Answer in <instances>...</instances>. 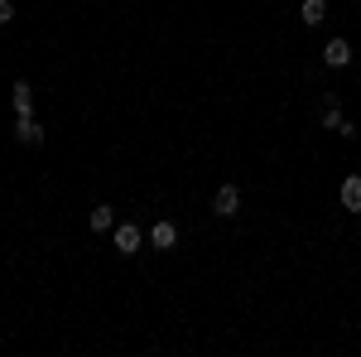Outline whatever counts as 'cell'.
Here are the masks:
<instances>
[{"label":"cell","instance_id":"obj_1","mask_svg":"<svg viewBox=\"0 0 361 357\" xmlns=\"http://www.w3.org/2000/svg\"><path fill=\"white\" fill-rule=\"evenodd\" d=\"M212 213H217V218H236V213H241V189H236V184H222V189L212 193Z\"/></svg>","mask_w":361,"mask_h":357},{"label":"cell","instance_id":"obj_2","mask_svg":"<svg viewBox=\"0 0 361 357\" xmlns=\"http://www.w3.org/2000/svg\"><path fill=\"white\" fill-rule=\"evenodd\" d=\"M111 242H116V251H121V256H135L140 242H145V232H140L135 222H121V227H111Z\"/></svg>","mask_w":361,"mask_h":357},{"label":"cell","instance_id":"obj_3","mask_svg":"<svg viewBox=\"0 0 361 357\" xmlns=\"http://www.w3.org/2000/svg\"><path fill=\"white\" fill-rule=\"evenodd\" d=\"M149 247H159V251H173L178 247V227H173V222H154V227H149Z\"/></svg>","mask_w":361,"mask_h":357},{"label":"cell","instance_id":"obj_4","mask_svg":"<svg viewBox=\"0 0 361 357\" xmlns=\"http://www.w3.org/2000/svg\"><path fill=\"white\" fill-rule=\"evenodd\" d=\"M323 63H328V68H347V63H352V44H347V39H328V44H323Z\"/></svg>","mask_w":361,"mask_h":357},{"label":"cell","instance_id":"obj_5","mask_svg":"<svg viewBox=\"0 0 361 357\" xmlns=\"http://www.w3.org/2000/svg\"><path fill=\"white\" fill-rule=\"evenodd\" d=\"M15 136H20V145H44V126L34 116H15Z\"/></svg>","mask_w":361,"mask_h":357},{"label":"cell","instance_id":"obj_6","mask_svg":"<svg viewBox=\"0 0 361 357\" xmlns=\"http://www.w3.org/2000/svg\"><path fill=\"white\" fill-rule=\"evenodd\" d=\"M342 208L347 213H361V174H347L342 179Z\"/></svg>","mask_w":361,"mask_h":357},{"label":"cell","instance_id":"obj_7","mask_svg":"<svg viewBox=\"0 0 361 357\" xmlns=\"http://www.w3.org/2000/svg\"><path fill=\"white\" fill-rule=\"evenodd\" d=\"M299 20H304V25H323V20H328V0H304Z\"/></svg>","mask_w":361,"mask_h":357},{"label":"cell","instance_id":"obj_8","mask_svg":"<svg viewBox=\"0 0 361 357\" xmlns=\"http://www.w3.org/2000/svg\"><path fill=\"white\" fill-rule=\"evenodd\" d=\"M10 102H15V116H34V97H29V83H15Z\"/></svg>","mask_w":361,"mask_h":357},{"label":"cell","instance_id":"obj_9","mask_svg":"<svg viewBox=\"0 0 361 357\" xmlns=\"http://www.w3.org/2000/svg\"><path fill=\"white\" fill-rule=\"evenodd\" d=\"M111 227H116V213L106 203H97V208H92V232H111Z\"/></svg>","mask_w":361,"mask_h":357},{"label":"cell","instance_id":"obj_10","mask_svg":"<svg viewBox=\"0 0 361 357\" xmlns=\"http://www.w3.org/2000/svg\"><path fill=\"white\" fill-rule=\"evenodd\" d=\"M342 126V111H337V102H323V131H337Z\"/></svg>","mask_w":361,"mask_h":357},{"label":"cell","instance_id":"obj_11","mask_svg":"<svg viewBox=\"0 0 361 357\" xmlns=\"http://www.w3.org/2000/svg\"><path fill=\"white\" fill-rule=\"evenodd\" d=\"M10 20H15V5H10V0H0V25H10Z\"/></svg>","mask_w":361,"mask_h":357}]
</instances>
